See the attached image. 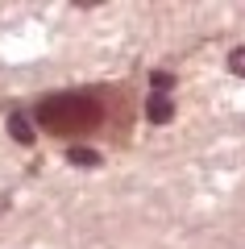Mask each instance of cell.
I'll list each match as a JSON object with an SVG mask.
<instances>
[{
    "label": "cell",
    "instance_id": "obj_1",
    "mask_svg": "<svg viewBox=\"0 0 245 249\" xmlns=\"http://www.w3.org/2000/svg\"><path fill=\"white\" fill-rule=\"evenodd\" d=\"M38 121L50 129V133H83L100 121V104L92 96H79V91H67V96H50L38 104Z\"/></svg>",
    "mask_w": 245,
    "mask_h": 249
},
{
    "label": "cell",
    "instance_id": "obj_4",
    "mask_svg": "<svg viewBox=\"0 0 245 249\" xmlns=\"http://www.w3.org/2000/svg\"><path fill=\"white\" fill-rule=\"evenodd\" d=\"M67 162H71V166H100V154L88 150V145H71V150H67Z\"/></svg>",
    "mask_w": 245,
    "mask_h": 249
},
{
    "label": "cell",
    "instance_id": "obj_5",
    "mask_svg": "<svg viewBox=\"0 0 245 249\" xmlns=\"http://www.w3.org/2000/svg\"><path fill=\"white\" fill-rule=\"evenodd\" d=\"M228 71H233V75H241V79H245V46H237V50L228 54Z\"/></svg>",
    "mask_w": 245,
    "mask_h": 249
},
{
    "label": "cell",
    "instance_id": "obj_3",
    "mask_svg": "<svg viewBox=\"0 0 245 249\" xmlns=\"http://www.w3.org/2000/svg\"><path fill=\"white\" fill-rule=\"evenodd\" d=\"M146 112H150V121H154V124H162V121H170V116H175V104H170L167 96H150Z\"/></svg>",
    "mask_w": 245,
    "mask_h": 249
},
{
    "label": "cell",
    "instance_id": "obj_2",
    "mask_svg": "<svg viewBox=\"0 0 245 249\" xmlns=\"http://www.w3.org/2000/svg\"><path fill=\"white\" fill-rule=\"evenodd\" d=\"M9 137H13V142H21V145H34V124H29L25 112H13L9 116Z\"/></svg>",
    "mask_w": 245,
    "mask_h": 249
},
{
    "label": "cell",
    "instance_id": "obj_6",
    "mask_svg": "<svg viewBox=\"0 0 245 249\" xmlns=\"http://www.w3.org/2000/svg\"><path fill=\"white\" fill-rule=\"evenodd\" d=\"M154 88H158V91H170V88H175V75H167V71H154Z\"/></svg>",
    "mask_w": 245,
    "mask_h": 249
}]
</instances>
